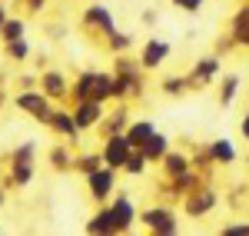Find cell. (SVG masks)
<instances>
[{
  "label": "cell",
  "instance_id": "cell-1",
  "mask_svg": "<svg viewBox=\"0 0 249 236\" xmlns=\"http://www.w3.org/2000/svg\"><path fill=\"white\" fill-rule=\"evenodd\" d=\"M216 157L219 160H232V146L230 143H216Z\"/></svg>",
  "mask_w": 249,
  "mask_h": 236
},
{
  "label": "cell",
  "instance_id": "cell-3",
  "mask_svg": "<svg viewBox=\"0 0 249 236\" xmlns=\"http://www.w3.org/2000/svg\"><path fill=\"white\" fill-rule=\"evenodd\" d=\"M179 3H186V7H199V0H179Z\"/></svg>",
  "mask_w": 249,
  "mask_h": 236
},
{
  "label": "cell",
  "instance_id": "cell-2",
  "mask_svg": "<svg viewBox=\"0 0 249 236\" xmlns=\"http://www.w3.org/2000/svg\"><path fill=\"white\" fill-rule=\"evenodd\" d=\"M110 160H113V163H123V143H113V146H110Z\"/></svg>",
  "mask_w": 249,
  "mask_h": 236
}]
</instances>
